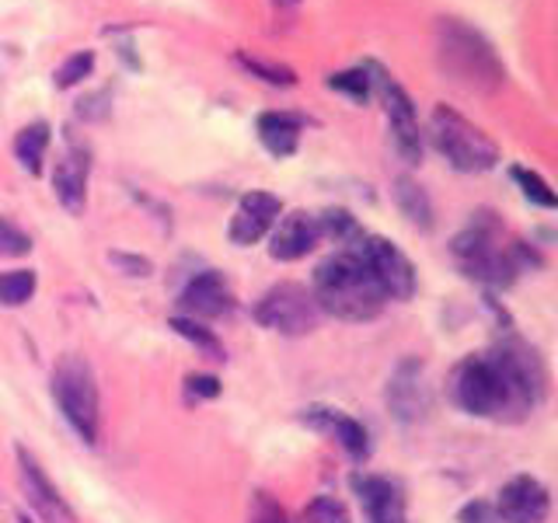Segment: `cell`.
I'll return each mask as SVG.
<instances>
[{
  "label": "cell",
  "mask_w": 558,
  "mask_h": 523,
  "mask_svg": "<svg viewBox=\"0 0 558 523\" xmlns=\"http://www.w3.org/2000/svg\"><path fill=\"white\" fill-rule=\"evenodd\" d=\"M49 122H28V126L14 136V157L22 161V168L28 174H39L43 171V161H46V150H49Z\"/></svg>",
  "instance_id": "obj_22"
},
{
  "label": "cell",
  "mask_w": 558,
  "mask_h": 523,
  "mask_svg": "<svg viewBox=\"0 0 558 523\" xmlns=\"http://www.w3.org/2000/svg\"><path fill=\"white\" fill-rule=\"evenodd\" d=\"M391 192H395V203L401 209V217H405L412 227H418V231H429L433 227V203L426 196V188L415 179H409V174H401V179H395Z\"/></svg>",
  "instance_id": "obj_21"
},
{
  "label": "cell",
  "mask_w": 558,
  "mask_h": 523,
  "mask_svg": "<svg viewBox=\"0 0 558 523\" xmlns=\"http://www.w3.org/2000/svg\"><path fill=\"white\" fill-rule=\"evenodd\" d=\"M453 394L458 405L471 415H496L506 409V388L493 356H468L453 374Z\"/></svg>",
  "instance_id": "obj_10"
},
{
  "label": "cell",
  "mask_w": 558,
  "mask_h": 523,
  "mask_svg": "<svg viewBox=\"0 0 558 523\" xmlns=\"http://www.w3.org/2000/svg\"><path fill=\"white\" fill-rule=\"evenodd\" d=\"M279 214H283L279 196H272V192H248V196H241L231 217V241L238 248H248V244L262 241L272 231Z\"/></svg>",
  "instance_id": "obj_13"
},
{
  "label": "cell",
  "mask_w": 558,
  "mask_h": 523,
  "mask_svg": "<svg viewBox=\"0 0 558 523\" xmlns=\"http://www.w3.org/2000/svg\"><path fill=\"white\" fill-rule=\"evenodd\" d=\"M109 262L112 266H119V269H126L130 276H150V258H140V255H126V252H112L109 255Z\"/></svg>",
  "instance_id": "obj_33"
},
{
  "label": "cell",
  "mask_w": 558,
  "mask_h": 523,
  "mask_svg": "<svg viewBox=\"0 0 558 523\" xmlns=\"http://www.w3.org/2000/svg\"><path fill=\"white\" fill-rule=\"evenodd\" d=\"M322 241V223H318V214H307V209H293L283 220L276 223L272 231V244H269V255L279 258V262H296L311 255L318 248Z\"/></svg>",
  "instance_id": "obj_14"
},
{
  "label": "cell",
  "mask_w": 558,
  "mask_h": 523,
  "mask_svg": "<svg viewBox=\"0 0 558 523\" xmlns=\"http://www.w3.org/2000/svg\"><path fill=\"white\" fill-rule=\"evenodd\" d=\"M328 87H331V92L345 95L353 105H366V101H371V95H374L371 74L363 70V63L353 66V70H339V74H331L328 77Z\"/></svg>",
  "instance_id": "obj_25"
},
{
  "label": "cell",
  "mask_w": 558,
  "mask_h": 523,
  "mask_svg": "<svg viewBox=\"0 0 558 523\" xmlns=\"http://www.w3.org/2000/svg\"><path fill=\"white\" fill-rule=\"evenodd\" d=\"M307 418L314 426L322 429H331L336 433V440L353 453V458H366V450H371V440H366V429L356 423V418H349L342 412H331V409H311Z\"/></svg>",
  "instance_id": "obj_20"
},
{
  "label": "cell",
  "mask_w": 558,
  "mask_h": 523,
  "mask_svg": "<svg viewBox=\"0 0 558 523\" xmlns=\"http://www.w3.org/2000/svg\"><path fill=\"white\" fill-rule=\"evenodd\" d=\"M353 248L366 266V272L374 276V283L384 293V301H409V296L415 293V266L398 244L363 234Z\"/></svg>",
  "instance_id": "obj_9"
},
{
  "label": "cell",
  "mask_w": 558,
  "mask_h": 523,
  "mask_svg": "<svg viewBox=\"0 0 558 523\" xmlns=\"http://www.w3.org/2000/svg\"><path fill=\"white\" fill-rule=\"evenodd\" d=\"M433 46L444 77L468 87V92H499L506 84V66L493 42L464 25L461 17H440L433 28Z\"/></svg>",
  "instance_id": "obj_1"
},
{
  "label": "cell",
  "mask_w": 558,
  "mask_h": 523,
  "mask_svg": "<svg viewBox=\"0 0 558 523\" xmlns=\"http://www.w3.org/2000/svg\"><path fill=\"white\" fill-rule=\"evenodd\" d=\"M482 220H475L453 238V258L461 262V269L471 279H482L488 287H510L517 262L510 255H502V248L496 244V220H485V214H478Z\"/></svg>",
  "instance_id": "obj_5"
},
{
  "label": "cell",
  "mask_w": 558,
  "mask_h": 523,
  "mask_svg": "<svg viewBox=\"0 0 558 523\" xmlns=\"http://www.w3.org/2000/svg\"><path fill=\"white\" fill-rule=\"evenodd\" d=\"M429 136L433 147L440 150L450 168L458 171H488L499 165V147L496 139L485 130H478L475 122H468L461 112L447 109V105H436L429 115Z\"/></svg>",
  "instance_id": "obj_3"
},
{
  "label": "cell",
  "mask_w": 558,
  "mask_h": 523,
  "mask_svg": "<svg viewBox=\"0 0 558 523\" xmlns=\"http://www.w3.org/2000/svg\"><path fill=\"white\" fill-rule=\"evenodd\" d=\"M52 398L63 412V418L84 443L98 440V384L92 366H87L81 356L66 353L57 370H52Z\"/></svg>",
  "instance_id": "obj_4"
},
{
  "label": "cell",
  "mask_w": 558,
  "mask_h": 523,
  "mask_svg": "<svg viewBox=\"0 0 558 523\" xmlns=\"http://www.w3.org/2000/svg\"><path fill=\"white\" fill-rule=\"evenodd\" d=\"M17 478H22L25 499L35 506V513H39L46 523H74V510L63 502L60 488L49 482L43 464L35 461L25 447H17Z\"/></svg>",
  "instance_id": "obj_11"
},
{
  "label": "cell",
  "mask_w": 558,
  "mask_h": 523,
  "mask_svg": "<svg viewBox=\"0 0 558 523\" xmlns=\"http://www.w3.org/2000/svg\"><path fill=\"white\" fill-rule=\"evenodd\" d=\"M388 405L395 409L398 418H415L426 409V391H423V363L405 360L395 370L391 384H388Z\"/></svg>",
  "instance_id": "obj_18"
},
{
  "label": "cell",
  "mask_w": 558,
  "mask_h": 523,
  "mask_svg": "<svg viewBox=\"0 0 558 523\" xmlns=\"http://www.w3.org/2000/svg\"><path fill=\"white\" fill-rule=\"evenodd\" d=\"M363 70L371 74L374 92L384 101V112H388V126H391L395 150L405 157L409 165H418V161H423V133H418V119H415L412 98L405 95V87H401L380 63L363 60Z\"/></svg>",
  "instance_id": "obj_7"
},
{
  "label": "cell",
  "mask_w": 558,
  "mask_h": 523,
  "mask_svg": "<svg viewBox=\"0 0 558 523\" xmlns=\"http://www.w3.org/2000/svg\"><path fill=\"white\" fill-rule=\"evenodd\" d=\"M234 63L244 70V74H252L258 81H266L272 87H293L296 84V74L287 66V63H276V60H262V57H252V52L238 49L234 52Z\"/></svg>",
  "instance_id": "obj_23"
},
{
  "label": "cell",
  "mask_w": 558,
  "mask_h": 523,
  "mask_svg": "<svg viewBox=\"0 0 558 523\" xmlns=\"http://www.w3.org/2000/svg\"><path fill=\"white\" fill-rule=\"evenodd\" d=\"M92 70H95V49H77L57 66L52 84H57V87H77L84 77H92Z\"/></svg>",
  "instance_id": "obj_27"
},
{
  "label": "cell",
  "mask_w": 558,
  "mask_h": 523,
  "mask_svg": "<svg viewBox=\"0 0 558 523\" xmlns=\"http://www.w3.org/2000/svg\"><path fill=\"white\" fill-rule=\"evenodd\" d=\"M311 293L325 314H336L342 321H371L384 307V293L377 290L374 276L366 272L353 244H345L339 255L322 262Z\"/></svg>",
  "instance_id": "obj_2"
},
{
  "label": "cell",
  "mask_w": 558,
  "mask_h": 523,
  "mask_svg": "<svg viewBox=\"0 0 558 523\" xmlns=\"http://www.w3.org/2000/svg\"><path fill=\"white\" fill-rule=\"evenodd\" d=\"M318 223H322V238H331L336 244H356L363 238L360 223L349 209H325Z\"/></svg>",
  "instance_id": "obj_26"
},
{
  "label": "cell",
  "mask_w": 558,
  "mask_h": 523,
  "mask_svg": "<svg viewBox=\"0 0 558 523\" xmlns=\"http://www.w3.org/2000/svg\"><path fill=\"white\" fill-rule=\"evenodd\" d=\"M461 523H502L499 513H496V506H488V502H471L461 510Z\"/></svg>",
  "instance_id": "obj_34"
},
{
  "label": "cell",
  "mask_w": 558,
  "mask_h": 523,
  "mask_svg": "<svg viewBox=\"0 0 558 523\" xmlns=\"http://www.w3.org/2000/svg\"><path fill=\"white\" fill-rule=\"evenodd\" d=\"M510 179L520 185V192H523V199H531L534 206H545V209H555V192H551V185L541 179L537 171H531V168H510Z\"/></svg>",
  "instance_id": "obj_29"
},
{
  "label": "cell",
  "mask_w": 558,
  "mask_h": 523,
  "mask_svg": "<svg viewBox=\"0 0 558 523\" xmlns=\"http://www.w3.org/2000/svg\"><path fill=\"white\" fill-rule=\"evenodd\" d=\"M171 328L179 331L182 339H189L196 349H203V353H206L209 360H223V345H220V339H217L209 328H203L196 318H171Z\"/></svg>",
  "instance_id": "obj_28"
},
{
  "label": "cell",
  "mask_w": 558,
  "mask_h": 523,
  "mask_svg": "<svg viewBox=\"0 0 558 523\" xmlns=\"http://www.w3.org/2000/svg\"><path fill=\"white\" fill-rule=\"evenodd\" d=\"M255 318L258 325L279 331V336H307L311 328H318L322 307L307 287L279 283L255 304Z\"/></svg>",
  "instance_id": "obj_8"
},
{
  "label": "cell",
  "mask_w": 558,
  "mask_h": 523,
  "mask_svg": "<svg viewBox=\"0 0 558 523\" xmlns=\"http://www.w3.org/2000/svg\"><path fill=\"white\" fill-rule=\"evenodd\" d=\"M109 92H95V95H87V98H81L77 101V112L81 115H87V119H105V112H109Z\"/></svg>",
  "instance_id": "obj_36"
},
{
  "label": "cell",
  "mask_w": 558,
  "mask_h": 523,
  "mask_svg": "<svg viewBox=\"0 0 558 523\" xmlns=\"http://www.w3.org/2000/svg\"><path fill=\"white\" fill-rule=\"evenodd\" d=\"M28 252H32V238L17 223H11L8 217H0V255L17 258V255H28Z\"/></svg>",
  "instance_id": "obj_31"
},
{
  "label": "cell",
  "mask_w": 558,
  "mask_h": 523,
  "mask_svg": "<svg viewBox=\"0 0 558 523\" xmlns=\"http://www.w3.org/2000/svg\"><path fill=\"white\" fill-rule=\"evenodd\" d=\"M189 318H220L234 307V296H231V287H227V279L220 272H199L192 283L182 290V301H179Z\"/></svg>",
  "instance_id": "obj_16"
},
{
  "label": "cell",
  "mask_w": 558,
  "mask_h": 523,
  "mask_svg": "<svg viewBox=\"0 0 558 523\" xmlns=\"http://www.w3.org/2000/svg\"><path fill=\"white\" fill-rule=\"evenodd\" d=\"M488 356H493L496 370L502 377L506 409L527 412L537 405L541 398H545V366H541V360L531 345H523L520 339H506Z\"/></svg>",
  "instance_id": "obj_6"
},
{
  "label": "cell",
  "mask_w": 558,
  "mask_h": 523,
  "mask_svg": "<svg viewBox=\"0 0 558 523\" xmlns=\"http://www.w3.org/2000/svg\"><path fill=\"white\" fill-rule=\"evenodd\" d=\"M304 520L307 523H353V520H349V513H345V506L339 499H331V496L314 499L304 510Z\"/></svg>",
  "instance_id": "obj_30"
},
{
  "label": "cell",
  "mask_w": 558,
  "mask_h": 523,
  "mask_svg": "<svg viewBox=\"0 0 558 523\" xmlns=\"http://www.w3.org/2000/svg\"><path fill=\"white\" fill-rule=\"evenodd\" d=\"M311 119L296 115V112H262L258 115V139L272 157H290L301 144V130L307 126Z\"/></svg>",
  "instance_id": "obj_19"
},
{
  "label": "cell",
  "mask_w": 558,
  "mask_h": 523,
  "mask_svg": "<svg viewBox=\"0 0 558 523\" xmlns=\"http://www.w3.org/2000/svg\"><path fill=\"white\" fill-rule=\"evenodd\" d=\"M548 488L531 475H517L513 482H506L499 488L496 513L506 523H545L548 516Z\"/></svg>",
  "instance_id": "obj_12"
},
{
  "label": "cell",
  "mask_w": 558,
  "mask_h": 523,
  "mask_svg": "<svg viewBox=\"0 0 558 523\" xmlns=\"http://www.w3.org/2000/svg\"><path fill=\"white\" fill-rule=\"evenodd\" d=\"M87 179H92V157L84 147L70 144L66 154L52 168V192L70 209V214H84L87 203Z\"/></svg>",
  "instance_id": "obj_15"
},
{
  "label": "cell",
  "mask_w": 558,
  "mask_h": 523,
  "mask_svg": "<svg viewBox=\"0 0 558 523\" xmlns=\"http://www.w3.org/2000/svg\"><path fill=\"white\" fill-rule=\"evenodd\" d=\"M353 488L360 492L366 513H371V523H405V499H401L395 482L363 475V478H353Z\"/></svg>",
  "instance_id": "obj_17"
},
{
  "label": "cell",
  "mask_w": 558,
  "mask_h": 523,
  "mask_svg": "<svg viewBox=\"0 0 558 523\" xmlns=\"http://www.w3.org/2000/svg\"><path fill=\"white\" fill-rule=\"evenodd\" d=\"M35 287H39V276L32 269H11L0 272V304L4 307H22L32 301Z\"/></svg>",
  "instance_id": "obj_24"
},
{
  "label": "cell",
  "mask_w": 558,
  "mask_h": 523,
  "mask_svg": "<svg viewBox=\"0 0 558 523\" xmlns=\"http://www.w3.org/2000/svg\"><path fill=\"white\" fill-rule=\"evenodd\" d=\"M185 388L192 398H217L220 394V380L217 377H206V374H196L185 380Z\"/></svg>",
  "instance_id": "obj_35"
},
{
  "label": "cell",
  "mask_w": 558,
  "mask_h": 523,
  "mask_svg": "<svg viewBox=\"0 0 558 523\" xmlns=\"http://www.w3.org/2000/svg\"><path fill=\"white\" fill-rule=\"evenodd\" d=\"M248 523H290L287 513L279 510V506L266 496V492H258L255 496V506H252V520Z\"/></svg>",
  "instance_id": "obj_32"
}]
</instances>
